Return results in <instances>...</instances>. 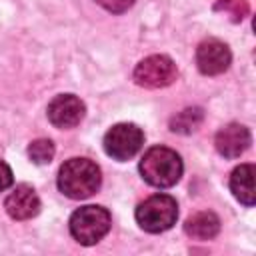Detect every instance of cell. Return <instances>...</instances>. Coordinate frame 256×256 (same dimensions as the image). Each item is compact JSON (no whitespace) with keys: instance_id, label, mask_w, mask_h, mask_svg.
Wrapping results in <instances>:
<instances>
[{"instance_id":"12","label":"cell","mask_w":256,"mask_h":256,"mask_svg":"<svg viewBox=\"0 0 256 256\" xmlns=\"http://www.w3.org/2000/svg\"><path fill=\"white\" fill-rule=\"evenodd\" d=\"M184 232L194 240H210L220 232V218L214 212H196L184 222Z\"/></svg>"},{"instance_id":"4","label":"cell","mask_w":256,"mask_h":256,"mask_svg":"<svg viewBox=\"0 0 256 256\" xmlns=\"http://www.w3.org/2000/svg\"><path fill=\"white\" fill-rule=\"evenodd\" d=\"M112 218L110 212L102 206H82L70 216V234L76 242L92 246L100 242L110 230Z\"/></svg>"},{"instance_id":"1","label":"cell","mask_w":256,"mask_h":256,"mask_svg":"<svg viewBox=\"0 0 256 256\" xmlns=\"http://www.w3.org/2000/svg\"><path fill=\"white\" fill-rule=\"evenodd\" d=\"M100 168L88 158H70L60 166L58 172V190L72 200H84L92 196L100 188Z\"/></svg>"},{"instance_id":"6","label":"cell","mask_w":256,"mask_h":256,"mask_svg":"<svg viewBox=\"0 0 256 256\" xmlns=\"http://www.w3.org/2000/svg\"><path fill=\"white\" fill-rule=\"evenodd\" d=\"M144 144V132L130 122L114 124L104 134V150L114 160H128L132 158Z\"/></svg>"},{"instance_id":"3","label":"cell","mask_w":256,"mask_h":256,"mask_svg":"<svg viewBox=\"0 0 256 256\" xmlns=\"http://www.w3.org/2000/svg\"><path fill=\"white\" fill-rule=\"evenodd\" d=\"M134 216L142 230L150 234H160V232L170 230L176 224L178 204L168 194H154L138 204Z\"/></svg>"},{"instance_id":"8","label":"cell","mask_w":256,"mask_h":256,"mask_svg":"<svg viewBox=\"0 0 256 256\" xmlns=\"http://www.w3.org/2000/svg\"><path fill=\"white\" fill-rule=\"evenodd\" d=\"M230 60H232V54H230L228 46L216 38H208V40L200 42L196 48L198 70L206 76L222 74L224 70H228Z\"/></svg>"},{"instance_id":"7","label":"cell","mask_w":256,"mask_h":256,"mask_svg":"<svg viewBox=\"0 0 256 256\" xmlns=\"http://www.w3.org/2000/svg\"><path fill=\"white\" fill-rule=\"evenodd\" d=\"M84 102L74 94H60L48 104V120L60 130L78 126L84 118Z\"/></svg>"},{"instance_id":"15","label":"cell","mask_w":256,"mask_h":256,"mask_svg":"<svg viewBox=\"0 0 256 256\" xmlns=\"http://www.w3.org/2000/svg\"><path fill=\"white\" fill-rule=\"evenodd\" d=\"M214 8L226 12L232 22H240L248 16V2L246 0H218Z\"/></svg>"},{"instance_id":"14","label":"cell","mask_w":256,"mask_h":256,"mask_svg":"<svg viewBox=\"0 0 256 256\" xmlns=\"http://www.w3.org/2000/svg\"><path fill=\"white\" fill-rule=\"evenodd\" d=\"M54 152H56V148H54L52 140H48V138H38V140L30 142V146H28V156L34 164H48L54 158Z\"/></svg>"},{"instance_id":"10","label":"cell","mask_w":256,"mask_h":256,"mask_svg":"<svg viewBox=\"0 0 256 256\" xmlns=\"http://www.w3.org/2000/svg\"><path fill=\"white\" fill-rule=\"evenodd\" d=\"M4 208L14 220H30L40 212V198L32 186L20 184L8 194Z\"/></svg>"},{"instance_id":"5","label":"cell","mask_w":256,"mask_h":256,"mask_svg":"<svg viewBox=\"0 0 256 256\" xmlns=\"http://www.w3.org/2000/svg\"><path fill=\"white\" fill-rule=\"evenodd\" d=\"M178 76L176 64L172 62V58L164 56V54H154L148 56L144 60H140L134 68V82L142 88H164L170 86Z\"/></svg>"},{"instance_id":"13","label":"cell","mask_w":256,"mask_h":256,"mask_svg":"<svg viewBox=\"0 0 256 256\" xmlns=\"http://www.w3.org/2000/svg\"><path fill=\"white\" fill-rule=\"evenodd\" d=\"M202 120H204V110L200 106H190V108H184L182 112H178L170 120V130L176 134H192L198 130Z\"/></svg>"},{"instance_id":"16","label":"cell","mask_w":256,"mask_h":256,"mask_svg":"<svg viewBox=\"0 0 256 256\" xmlns=\"http://www.w3.org/2000/svg\"><path fill=\"white\" fill-rule=\"evenodd\" d=\"M94 2L100 4L104 10H108L112 14H122L134 4V0H94Z\"/></svg>"},{"instance_id":"9","label":"cell","mask_w":256,"mask_h":256,"mask_svg":"<svg viewBox=\"0 0 256 256\" xmlns=\"http://www.w3.org/2000/svg\"><path fill=\"white\" fill-rule=\"evenodd\" d=\"M250 142H252L250 130L238 122H230V124L222 126L214 138V146H216L218 154L224 158H238L240 154H244L248 150Z\"/></svg>"},{"instance_id":"11","label":"cell","mask_w":256,"mask_h":256,"mask_svg":"<svg viewBox=\"0 0 256 256\" xmlns=\"http://www.w3.org/2000/svg\"><path fill=\"white\" fill-rule=\"evenodd\" d=\"M230 190L236 200L244 206H254L256 192H254V164H240L230 174Z\"/></svg>"},{"instance_id":"2","label":"cell","mask_w":256,"mask_h":256,"mask_svg":"<svg viewBox=\"0 0 256 256\" xmlns=\"http://www.w3.org/2000/svg\"><path fill=\"white\" fill-rule=\"evenodd\" d=\"M138 170L144 178L154 188H170L174 186L180 176H182V158L166 146H152L144 152Z\"/></svg>"},{"instance_id":"17","label":"cell","mask_w":256,"mask_h":256,"mask_svg":"<svg viewBox=\"0 0 256 256\" xmlns=\"http://www.w3.org/2000/svg\"><path fill=\"white\" fill-rule=\"evenodd\" d=\"M12 182H14V176H12L10 166L0 160V192H4L6 188H10Z\"/></svg>"}]
</instances>
